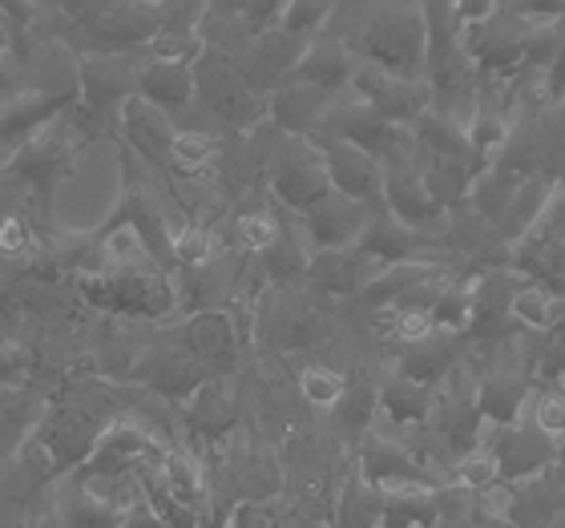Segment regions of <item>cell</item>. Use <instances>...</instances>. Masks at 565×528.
Returning <instances> with one entry per match:
<instances>
[{"label":"cell","instance_id":"obj_1","mask_svg":"<svg viewBox=\"0 0 565 528\" xmlns=\"http://www.w3.org/2000/svg\"><path fill=\"white\" fill-rule=\"evenodd\" d=\"M352 53L364 57V65H376L396 77H424L428 57V29L424 9L416 4H388V9H364V21L348 41Z\"/></svg>","mask_w":565,"mask_h":528},{"label":"cell","instance_id":"obj_2","mask_svg":"<svg viewBox=\"0 0 565 528\" xmlns=\"http://www.w3.org/2000/svg\"><path fill=\"white\" fill-rule=\"evenodd\" d=\"M194 97H199L202 114L226 130H250L267 114L263 97L238 77L235 61L211 53V49L194 61Z\"/></svg>","mask_w":565,"mask_h":528},{"label":"cell","instance_id":"obj_3","mask_svg":"<svg viewBox=\"0 0 565 528\" xmlns=\"http://www.w3.org/2000/svg\"><path fill=\"white\" fill-rule=\"evenodd\" d=\"M85 294L114 315H146L158 319L174 306V287L153 262L146 267H102L85 279Z\"/></svg>","mask_w":565,"mask_h":528},{"label":"cell","instance_id":"obj_4","mask_svg":"<svg viewBox=\"0 0 565 528\" xmlns=\"http://www.w3.org/2000/svg\"><path fill=\"white\" fill-rule=\"evenodd\" d=\"M77 141H82V126L61 114V118L41 126V130L17 150L9 174L17 177L21 186H36L41 194H49V190L65 177V170H70L73 153H77Z\"/></svg>","mask_w":565,"mask_h":528},{"label":"cell","instance_id":"obj_5","mask_svg":"<svg viewBox=\"0 0 565 528\" xmlns=\"http://www.w3.org/2000/svg\"><path fill=\"white\" fill-rule=\"evenodd\" d=\"M271 190L275 198L291 211H311L316 202L331 194V177L323 165L319 146L307 138H282V146L271 153Z\"/></svg>","mask_w":565,"mask_h":528},{"label":"cell","instance_id":"obj_6","mask_svg":"<svg viewBox=\"0 0 565 528\" xmlns=\"http://www.w3.org/2000/svg\"><path fill=\"white\" fill-rule=\"evenodd\" d=\"M70 17H82V33L102 53H126L162 33V4H85Z\"/></svg>","mask_w":565,"mask_h":528},{"label":"cell","instance_id":"obj_7","mask_svg":"<svg viewBox=\"0 0 565 528\" xmlns=\"http://www.w3.org/2000/svg\"><path fill=\"white\" fill-rule=\"evenodd\" d=\"M352 89L367 109H376L388 126H401V130L433 109V89L424 77H396V73H384L364 61L352 73Z\"/></svg>","mask_w":565,"mask_h":528},{"label":"cell","instance_id":"obj_8","mask_svg":"<svg viewBox=\"0 0 565 528\" xmlns=\"http://www.w3.org/2000/svg\"><path fill=\"white\" fill-rule=\"evenodd\" d=\"M97 440H102V420H97V411L77 408V403L53 408L45 420L36 423V448L49 456L53 472L89 464Z\"/></svg>","mask_w":565,"mask_h":528},{"label":"cell","instance_id":"obj_9","mask_svg":"<svg viewBox=\"0 0 565 528\" xmlns=\"http://www.w3.org/2000/svg\"><path fill=\"white\" fill-rule=\"evenodd\" d=\"M384 202H388V214L401 218L404 226L413 230H424L445 218V211L433 202L428 186H424L420 162H416V146L401 150L396 158L384 162Z\"/></svg>","mask_w":565,"mask_h":528},{"label":"cell","instance_id":"obj_10","mask_svg":"<svg viewBox=\"0 0 565 528\" xmlns=\"http://www.w3.org/2000/svg\"><path fill=\"white\" fill-rule=\"evenodd\" d=\"M303 49H307V41L282 33V29H271V33L255 36V41L238 53L235 69L259 97L275 94V89L287 85V77L295 73V65H299V57H303Z\"/></svg>","mask_w":565,"mask_h":528},{"label":"cell","instance_id":"obj_11","mask_svg":"<svg viewBox=\"0 0 565 528\" xmlns=\"http://www.w3.org/2000/svg\"><path fill=\"white\" fill-rule=\"evenodd\" d=\"M367 214H372V206L343 198V194L331 190L328 198L316 202V206L303 214V230H307V238H311L316 255L319 250H352L355 243H360V235H364Z\"/></svg>","mask_w":565,"mask_h":528},{"label":"cell","instance_id":"obj_12","mask_svg":"<svg viewBox=\"0 0 565 528\" xmlns=\"http://www.w3.org/2000/svg\"><path fill=\"white\" fill-rule=\"evenodd\" d=\"M319 153H323V165H328V177L335 194H343V198H352V202H364V206H372V202L384 194V162H380V158L355 150L348 141H323Z\"/></svg>","mask_w":565,"mask_h":528},{"label":"cell","instance_id":"obj_13","mask_svg":"<svg viewBox=\"0 0 565 528\" xmlns=\"http://www.w3.org/2000/svg\"><path fill=\"white\" fill-rule=\"evenodd\" d=\"M146 456H150V440H146L134 423H114V428H106L102 440H97L94 456L85 464V476H89V481L121 484L130 472L141 468Z\"/></svg>","mask_w":565,"mask_h":528},{"label":"cell","instance_id":"obj_14","mask_svg":"<svg viewBox=\"0 0 565 528\" xmlns=\"http://www.w3.org/2000/svg\"><path fill=\"white\" fill-rule=\"evenodd\" d=\"M424 243H428L424 230L404 226L401 218H392L384 206H376V211L367 214V226H364V235H360V243H355V250L367 255L372 262H380V267H401V262L416 259V250H420Z\"/></svg>","mask_w":565,"mask_h":528},{"label":"cell","instance_id":"obj_15","mask_svg":"<svg viewBox=\"0 0 565 528\" xmlns=\"http://www.w3.org/2000/svg\"><path fill=\"white\" fill-rule=\"evenodd\" d=\"M355 65H360V61L352 57V49L343 45V41L323 36V41H311V45L303 49V57H299V65H295V73L287 82L311 85V89H323V94L335 97L340 89L352 85Z\"/></svg>","mask_w":565,"mask_h":528},{"label":"cell","instance_id":"obj_16","mask_svg":"<svg viewBox=\"0 0 565 528\" xmlns=\"http://www.w3.org/2000/svg\"><path fill=\"white\" fill-rule=\"evenodd\" d=\"M138 73L121 53H102V57H89L77 73V82L85 89V101L89 109H109V106H126L130 97H138Z\"/></svg>","mask_w":565,"mask_h":528},{"label":"cell","instance_id":"obj_17","mask_svg":"<svg viewBox=\"0 0 565 528\" xmlns=\"http://www.w3.org/2000/svg\"><path fill=\"white\" fill-rule=\"evenodd\" d=\"M335 97L323 94V89H311V85H299V82H287L275 89V97L267 101V114L271 121L279 126L287 138H307L311 130L323 126L328 118V109Z\"/></svg>","mask_w":565,"mask_h":528},{"label":"cell","instance_id":"obj_18","mask_svg":"<svg viewBox=\"0 0 565 528\" xmlns=\"http://www.w3.org/2000/svg\"><path fill=\"white\" fill-rule=\"evenodd\" d=\"M380 262H372L360 250H319L311 267H307V279L316 282L319 291L328 294H348L360 291V287H372L380 279Z\"/></svg>","mask_w":565,"mask_h":528},{"label":"cell","instance_id":"obj_19","mask_svg":"<svg viewBox=\"0 0 565 528\" xmlns=\"http://www.w3.org/2000/svg\"><path fill=\"white\" fill-rule=\"evenodd\" d=\"M235 347H238V331L231 323V315H223V311H199L182 327V352L194 355L199 364H214V367L231 364Z\"/></svg>","mask_w":565,"mask_h":528},{"label":"cell","instance_id":"obj_20","mask_svg":"<svg viewBox=\"0 0 565 528\" xmlns=\"http://www.w3.org/2000/svg\"><path fill=\"white\" fill-rule=\"evenodd\" d=\"M121 126H126V138H130V146L141 158H150V162H166L170 158V146H174L178 133L170 114H162V109L141 101V97H130L121 106Z\"/></svg>","mask_w":565,"mask_h":528},{"label":"cell","instance_id":"obj_21","mask_svg":"<svg viewBox=\"0 0 565 528\" xmlns=\"http://www.w3.org/2000/svg\"><path fill=\"white\" fill-rule=\"evenodd\" d=\"M138 97L158 106L162 114L186 109L194 101V65H170V61H146L138 73Z\"/></svg>","mask_w":565,"mask_h":528},{"label":"cell","instance_id":"obj_22","mask_svg":"<svg viewBox=\"0 0 565 528\" xmlns=\"http://www.w3.org/2000/svg\"><path fill=\"white\" fill-rule=\"evenodd\" d=\"M452 367H457V352H452V340H448V335L413 343V347L401 355V376L413 379V384H424V388L445 384V376Z\"/></svg>","mask_w":565,"mask_h":528},{"label":"cell","instance_id":"obj_23","mask_svg":"<svg viewBox=\"0 0 565 528\" xmlns=\"http://www.w3.org/2000/svg\"><path fill=\"white\" fill-rule=\"evenodd\" d=\"M186 423H190V432H199L202 440H223V435L231 432V423H235V408H231V396H226L223 384L206 379V384L194 391Z\"/></svg>","mask_w":565,"mask_h":528},{"label":"cell","instance_id":"obj_24","mask_svg":"<svg viewBox=\"0 0 565 528\" xmlns=\"http://www.w3.org/2000/svg\"><path fill=\"white\" fill-rule=\"evenodd\" d=\"M433 403H436V388H424V384H413V379L396 376L388 388L380 391V408L392 423H424L433 420Z\"/></svg>","mask_w":565,"mask_h":528},{"label":"cell","instance_id":"obj_25","mask_svg":"<svg viewBox=\"0 0 565 528\" xmlns=\"http://www.w3.org/2000/svg\"><path fill=\"white\" fill-rule=\"evenodd\" d=\"M509 319L521 331H554L557 319H562V303H557L554 291L521 279V287L513 291V303H509Z\"/></svg>","mask_w":565,"mask_h":528},{"label":"cell","instance_id":"obj_26","mask_svg":"<svg viewBox=\"0 0 565 528\" xmlns=\"http://www.w3.org/2000/svg\"><path fill=\"white\" fill-rule=\"evenodd\" d=\"M218 153H223V141L214 138L206 130H178L174 133V146H170V158L166 162L182 170V174H202L206 165L218 162Z\"/></svg>","mask_w":565,"mask_h":528},{"label":"cell","instance_id":"obj_27","mask_svg":"<svg viewBox=\"0 0 565 528\" xmlns=\"http://www.w3.org/2000/svg\"><path fill=\"white\" fill-rule=\"evenodd\" d=\"M384 520V493L376 484L355 481L340 500V525L343 528H380Z\"/></svg>","mask_w":565,"mask_h":528},{"label":"cell","instance_id":"obj_28","mask_svg":"<svg viewBox=\"0 0 565 528\" xmlns=\"http://www.w3.org/2000/svg\"><path fill=\"white\" fill-rule=\"evenodd\" d=\"M279 223H275L271 211H247L238 214L235 223V243L238 250H247V255H263V250H271L279 243Z\"/></svg>","mask_w":565,"mask_h":528},{"label":"cell","instance_id":"obj_29","mask_svg":"<svg viewBox=\"0 0 565 528\" xmlns=\"http://www.w3.org/2000/svg\"><path fill=\"white\" fill-rule=\"evenodd\" d=\"M452 476H457V488H465V493H484V488L501 484V468H497L493 452H484V448L465 452V456L457 460Z\"/></svg>","mask_w":565,"mask_h":528},{"label":"cell","instance_id":"obj_30","mask_svg":"<svg viewBox=\"0 0 565 528\" xmlns=\"http://www.w3.org/2000/svg\"><path fill=\"white\" fill-rule=\"evenodd\" d=\"M263 267L271 274L275 282H291V279H303L311 259H307V250L299 243H291L287 235H279L271 250H263Z\"/></svg>","mask_w":565,"mask_h":528},{"label":"cell","instance_id":"obj_31","mask_svg":"<svg viewBox=\"0 0 565 528\" xmlns=\"http://www.w3.org/2000/svg\"><path fill=\"white\" fill-rule=\"evenodd\" d=\"M299 391H303L307 403H316V408H335L348 391L340 371H331V367H303V376H299Z\"/></svg>","mask_w":565,"mask_h":528},{"label":"cell","instance_id":"obj_32","mask_svg":"<svg viewBox=\"0 0 565 528\" xmlns=\"http://www.w3.org/2000/svg\"><path fill=\"white\" fill-rule=\"evenodd\" d=\"M530 423L550 440V444L565 440V399L557 396V391H537V396H533Z\"/></svg>","mask_w":565,"mask_h":528},{"label":"cell","instance_id":"obj_33","mask_svg":"<svg viewBox=\"0 0 565 528\" xmlns=\"http://www.w3.org/2000/svg\"><path fill=\"white\" fill-rule=\"evenodd\" d=\"M331 4H282V21L279 29L282 33L299 36V41H307L311 33H319L323 24L331 21Z\"/></svg>","mask_w":565,"mask_h":528},{"label":"cell","instance_id":"obj_34","mask_svg":"<svg viewBox=\"0 0 565 528\" xmlns=\"http://www.w3.org/2000/svg\"><path fill=\"white\" fill-rule=\"evenodd\" d=\"M33 399L24 396H4L0 403V444H12V440H21L29 428H33Z\"/></svg>","mask_w":565,"mask_h":528},{"label":"cell","instance_id":"obj_35","mask_svg":"<svg viewBox=\"0 0 565 528\" xmlns=\"http://www.w3.org/2000/svg\"><path fill=\"white\" fill-rule=\"evenodd\" d=\"M372 403H376V396H372L367 388L343 391V399H340V423L348 428V432H364L367 420H372Z\"/></svg>","mask_w":565,"mask_h":528},{"label":"cell","instance_id":"obj_36","mask_svg":"<svg viewBox=\"0 0 565 528\" xmlns=\"http://www.w3.org/2000/svg\"><path fill=\"white\" fill-rule=\"evenodd\" d=\"M33 250V230L24 223L21 214H9L4 223H0V255L4 259H24Z\"/></svg>","mask_w":565,"mask_h":528},{"label":"cell","instance_id":"obj_37","mask_svg":"<svg viewBox=\"0 0 565 528\" xmlns=\"http://www.w3.org/2000/svg\"><path fill=\"white\" fill-rule=\"evenodd\" d=\"M121 528H170V525H166V520L158 517L150 505H146V508H134V513H126V525H121Z\"/></svg>","mask_w":565,"mask_h":528},{"label":"cell","instance_id":"obj_38","mask_svg":"<svg viewBox=\"0 0 565 528\" xmlns=\"http://www.w3.org/2000/svg\"><path fill=\"white\" fill-rule=\"evenodd\" d=\"M542 528H565V513H562V517L550 520V525H542Z\"/></svg>","mask_w":565,"mask_h":528},{"label":"cell","instance_id":"obj_39","mask_svg":"<svg viewBox=\"0 0 565 528\" xmlns=\"http://www.w3.org/2000/svg\"><path fill=\"white\" fill-rule=\"evenodd\" d=\"M554 391H557V396L565 399V376H557V388H554Z\"/></svg>","mask_w":565,"mask_h":528},{"label":"cell","instance_id":"obj_40","mask_svg":"<svg viewBox=\"0 0 565 528\" xmlns=\"http://www.w3.org/2000/svg\"><path fill=\"white\" fill-rule=\"evenodd\" d=\"M0 299H4V287H0Z\"/></svg>","mask_w":565,"mask_h":528}]
</instances>
